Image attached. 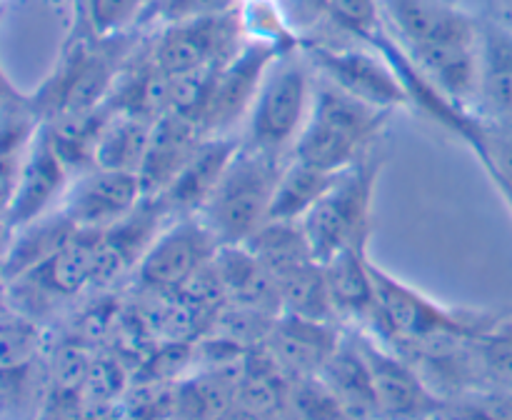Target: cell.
<instances>
[{
    "label": "cell",
    "instance_id": "cell-1",
    "mask_svg": "<svg viewBox=\"0 0 512 420\" xmlns=\"http://www.w3.org/2000/svg\"><path fill=\"white\" fill-rule=\"evenodd\" d=\"M383 23L410 63L455 103H473L480 68V15L453 0H378Z\"/></svg>",
    "mask_w": 512,
    "mask_h": 420
},
{
    "label": "cell",
    "instance_id": "cell-2",
    "mask_svg": "<svg viewBox=\"0 0 512 420\" xmlns=\"http://www.w3.org/2000/svg\"><path fill=\"white\" fill-rule=\"evenodd\" d=\"M145 35L148 33L140 28L120 35H95L85 28L68 30L48 78L30 90L45 123L108 103Z\"/></svg>",
    "mask_w": 512,
    "mask_h": 420
},
{
    "label": "cell",
    "instance_id": "cell-3",
    "mask_svg": "<svg viewBox=\"0 0 512 420\" xmlns=\"http://www.w3.org/2000/svg\"><path fill=\"white\" fill-rule=\"evenodd\" d=\"M370 273L375 288V320L370 328L373 335L395 350L418 348L448 338H478L500 318L490 310L440 303L375 260L370 263Z\"/></svg>",
    "mask_w": 512,
    "mask_h": 420
},
{
    "label": "cell",
    "instance_id": "cell-4",
    "mask_svg": "<svg viewBox=\"0 0 512 420\" xmlns=\"http://www.w3.org/2000/svg\"><path fill=\"white\" fill-rule=\"evenodd\" d=\"M393 115V110L375 108L318 78L313 110L293 158L328 173H343L378 150Z\"/></svg>",
    "mask_w": 512,
    "mask_h": 420
},
{
    "label": "cell",
    "instance_id": "cell-5",
    "mask_svg": "<svg viewBox=\"0 0 512 420\" xmlns=\"http://www.w3.org/2000/svg\"><path fill=\"white\" fill-rule=\"evenodd\" d=\"M285 163L288 158H275L240 143L218 188L198 213L220 245L248 243L268 223Z\"/></svg>",
    "mask_w": 512,
    "mask_h": 420
},
{
    "label": "cell",
    "instance_id": "cell-6",
    "mask_svg": "<svg viewBox=\"0 0 512 420\" xmlns=\"http://www.w3.org/2000/svg\"><path fill=\"white\" fill-rule=\"evenodd\" d=\"M315 88L318 73L300 45L280 55L245 120L243 143L275 158H290L313 110Z\"/></svg>",
    "mask_w": 512,
    "mask_h": 420
},
{
    "label": "cell",
    "instance_id": "cell-7",
    "mask_svg": "<svg viewBox=\"0 0 512 420\" xmlns=\"http://www.w3.org/2000/svg\"><path fill=\"white\" fill-rule=\"evenodd\" d=\"M380 170H383V153L373 150L353 168L340 173L333 188L300 220L313 258L320 265L338 255L340 250L370 243L373 198Z\"/></svg>",
    "mask_w": 512,
    "mask_h": 420
},
{
    "label": "cell",
    "instance_id": "cell-8",
    "mask_svg": "<svg viewBox=\"0 0 512 420\" xmlns=\"http://www.w3.org/2000/svg\"><path fill=\"white\" fill-rule=\"evenodd\" d=\"M300 50L313 63L320 80L353 98L393 113L413 108V98L390 60L370 45L345 35L318 33L300 38Z\"/></svg>",
    "mask_w": 512,
    "mask_h": 420
},
{
    "label": "cell",
    "instance_id": "cell-9",
    "mask_svg": "<svg viewBox=\"0 0 512 420\" xmlns=\"http://www.w3.org/2000/svg\"><path fill=\"white\" fill-rule=\"evenodd\" d=\"M248 40L243 8L223 15L163 23L148 35V55L170 78L228 63Z\"/></svg>",
    "mask_w": 512,
    "mask_h": 420
},
{
    "label": "cell",
    "instance_id": "cell-10",
    "mask_svg": "<svg viewBox=\"0 0 512 420\" xmlns=\"http://www.w3.org/2000/svg\"><path fill=\"white\" fill-rule=\"evenodd\" d=\"M295 38H258L248 35L243 48L218 70L208 105L198 120V128L205 138L235 135L238 125H245L255 98H258L268 70L280 55L298 48Z\"/></svg>",
    "mask_w": 512,
    "mask_h": 420
},
{
    "label": "cell",
    "instance_id": "cell-11",
    "mask_svg": "<svg viewBox=\"0 0 512 420\" xmlns=\"http://www.w3.org/2000/svg\"><path fill=\"white\" fill-rule=\"evenodd\" d=\"M100 230H78L53 258L5 283V303L35 320L95 288Z\"/></svg>",
    "mask_w": 512,
    "mask_h": 420
},
{
    "label": "cell",
    "instance_id": "cell-12",
    "mask_svg": "<svg viewBox=\"0 0 512 420\" xmlns=\"http://www.w3.org/2000/svg\"><path fill=\"white\" fill-rule=\"evenodd\" d=\"M223 245L200 215L168 220L138 265L140 288L153 295H173L208 268Z\"/></svg>",
    "mask_w": 512,
    "mask_h": 420
},
{
    "label": "cell",
    "instance_id": "cell-13",
    "mask_svg": "<svg viewBox=\"0 0 512 420\" xmlns=\"http://www.w3.org/2000/svg\"><path fill=\"white\" fill-rule=\"evenodd\" d=\"M373 375L380 420H440L448 400L430 388L418 368L373 333L355 330Z\"/></svg>",
    "mask_w": 512,
    "mask_h": 420
},
{
    "label": "cell",
    "instance_id": "cell-14",
    "mask_svg": "<svg viewBox=\"0 0 512 420\" xmlns=\"http://www.w3.org/2000/svg\"><path fill=\"white\" fill-rule=\"evenodd\" d=\"M73 178V170L40 130L18 178L3 193V235L15 233L50 210L60 208Z\"/></svg>",
    "mask_w": 512,
    "mask_h": 420
},
{
    "label": "cell",
    "instance_id": "cell-15",
    "mask_svg": "<svg viewBox=\"0 0 512 420\" xmlns=\"http://www.w3.org/2000/svg\"><path fill=\"white\" fill-rule=\"evenodd\" d=\"M145 200L138 173L93 165L73 178L60 210L80 230H105L128 218Z\"/></svg>",
    "mask_w": 512,
    "mask_h": 420
},
{
    "label": "cell",
    "instance_id": "cell-16",
    "mask_svg": "<svg viewBox=\"0 0 512 420\" xmlns=\"http://www.w3.org/2000/svg\"><path fill=\"white\" fill-rule=\"evenodd\" d=\"M340 340L343 330L335 323L283 313L275 320L263 350L290 380L315 378L335 353Z\"/></svg>",
    "mask_w": 512,
    "mask_h": 420
},
{
    "label": "cell",
    "instance_id": "cell-17",
    "mask_svg": "<svg viewBox=\"0 0 512 420\" xmlns=\"http://www.w3.org/2000/svg\"><path fill=\"white\" fill-rule=\"evenodd\" d=\"M473 113L512 125V30L480 13V68Z\"/></svg>",
    "mask_w": 512,
    "mask_h": 420
},
{
    "label": "cell",
    "instance_id": "cell-18",
    "mask_svg": "<svg viewBox=\"0 0 512 420\" xmlns=\"http://www.w3.org/2000/svg\"><path fill=\"white\" fill-rule=\"evenodd\" d=\"M243 140L238 135H218V138H205L193 158L188 160L178 178L168 185L165 193L158 198L168 208L173 218L178 215H198L205 208L213 190L218 188L225 168L230 165L233 155L238 153Z\"/></svg>",
    "mask_w": 512,
    "mask_h": 420
},
{
    "label": "cell",
    "instance_id": "cell-19",
    "mask_svg": "<svg viewBox=\"0 0 512 420\" xmlns=\"http://www.w3.org/2000/svg\"><path fill=\"white\" fill-rule=\"evenodd\" d=\"M203 140L205 135L200 133L198 123L183 118V115L168 113L155 120L143 165L138 170L145 198H158L160 193H165Z\"/></svg>",
    "mask_w": 512,
    "mask_h": 420
},
{
    "label": "cell",
    "instance_id": "cell-20",
    "mask_svg": "<svg viewBox=\"0 0 512 420\" xmlns=\"http://www.w3.org/2000/svg\"><path fill=\"white\" fill-rule=\"evenodd\" d=\"M0 90V165H3V193L15 183L35 138L45 120L30 90H20L3 70Z\"/></svg>",
    "mask_w": 512,
    "mask_h": 420
},
{
    "label": "cell",
    "instance_id": "cell-21",
    "mask_svg": "<svg viewBox=\"0 0 512 420\" xmlns=\"http://www.w3.org/2000/svg\"><path fill=\"white\" fill-rule=\"evenodd\" d=\"M318 378L333 393V398L343 405L350 420H380L373 375H370L368 360H365L358 338H355V330L343 333V340L330 355L325 368L320 370Z\"/></svg>",
    "mask_w": 512,
    "mask_h": 420
},
{
    "label": "cell",
    "instance_id": "cell-22",
    "mask_svg": "<svg viewBox=\"0 0 512 420\" xmlns=\"http://www.w3.org/2000/svg\"><path fill=\"white\" fill-rule=\"evenodd\" d=\"M370 243L353 245L340 250L323 263L325 280H328L330 300L338 318L360 320L373 325L375 320V288L370 273Z\"/></svg>",
    "mask_w": 512,
    "mask_h": 420
},
{
    "label": "cell",
    "instance_id": "cell-23",
    "mask_svg": "<svg viewBox=\"0 0 512 420\" xmlns=\"http://www.w3.org/2000/svg\"><path fill=\"white\" fill-rule=\"evenodd\" d=\"M78 225L68 218L60 208L50 210L43 218L23 225L15 233L5 235V258H3V278L5 283L20 278L28 270L38 268L48 258H53L65 243L75 238Z\"/></svg>",
    "mask_w": 512,
    "mask_h": 420
},
{
    "label": "cell",
    "instance_id": "cell-24",
    "mask_svg": "<svg viewBox=\"0 0 512 420\" xmlns=\"http://www.w3.org/2000/svg\"><path fill=\"white\" fill-rule=\"evenodd\" d=\"M270 273L278 280L308 263H318L313 258L305 230L298 220H268L248 243H243Z\"/></svg>",
    "mask_w": 512,
    "mask_h": 420
},
{
    "label": "cell",
    "instance_id": "cell-25",
    "mask_svg": "<svg viewBox=\"0 0 512 420\" xmlns=\"http://www.w3.org/2000/svg\"><path fill=\"white\" fill-rule=\"evenodd\" d=\"M338 178L340 173H328L290 155L280 175L278 190H275L270 220H298L300 223Z\"/></svg>",
    "mask_w": 512,
    "mask_h": 420
},
{
    "label": "cell",
    "instance_id": "cell-26",
    "mask_svg": "<svg viewBox=\"0 0 512 420\" xmlns=\"http://www.w3.org/2000/svg\"><path fill=\"white\" fill-rule=\"evenodd\" d=\"M478 390L512 393V318L500 315L483 335L470 343ZM475 390V393H478Z\"/></svg>",
    "mask_w": 512,
    "mask_h": 420
},
{
    "label": "cell",
    "instance_id": "cell-27",
    "mask_svg": "<svg viewBox=\"0 0 512 420\" xmlns=\"http://www.w3.org/2000/svg\"><path fill=\"white\" fill-rule=\"evenodd\" d=\"M153 123L133 118V115L113 113L103 138H100L95 165L110 170H125V173H138L143 165L145 150H148Z\"/></svg>",
    "mask_w": 512,
    "mask_h": 420
},
{
    "label": "cell",
    "instance_id": "cell-28",
    "mask_svg": "<svg viewBox=\"0 0 512 420\" xmlns=\"http://www.w3.org/2000/svg\"><path fill=\"white\" fill-rule=\"evenodd\" d=\"M158 0H80L68 30L85 28L95 35H120L143 28Z\"/></svg>",
    "mask_w": 512,
    "mask_h": 420
},
{
    "label": "cell",
    "instance_id": "cell-29",
    "mask_svg": "<svg viewBox=\"0 0 512 420\" xmlns=\"http://www.w3.org/2000/svg\"><path fill=\"white\" fill-rule=\"evenodd\" d=\"M285 415L293 420H350L320 378H293L285 398Z\"/></svg>",
    "mask_w": 512,
    "mask_h": 420
},
{
    "label": "cell",
    "instance_id": "cell-30",
    "mask_svg": "<svg viewBox=\"0 0 512 420\" xmlns=\"http://www.w3.org/2000/svg\"><path fill=\"white\" fill-rule=\"evenodd\" d=\"M380 25H383V13H380L378 0H335L328 25L320 33L345 35L363 43Z\"/></svg>",
    "mask_w": 512,
    "mask_h": 420
},
{
    "label": "cell",
    "instance_id": "cell-31",
    "mask_svg": "<svg viewBox=\"0 0 512 420\" xmlns=\"http://www.w3.org/2000/svg\"><path fill=\"white\" fill-rule=\"evenodd\" d=\"M240 8H243V0H158L145 25L175 23V20L203 18V15H223Z\"/></svg>",
    "mask_w": 512,
    "mask_h": 420
},
{
    "label": "cell",
    "instance_id": "cell-32",
    "mask_svg": "<svg viewBox=\"0 0 512 420\" xmlns=\"http://www.w3.org/2000/svg\"><path fill=\"white\" fill-rule=\"evenodd\" d=\"M335 0H278L280 15L295 38H308L328 25Z\"/></svg>",
    "mask_w": 512,
    "mask_h": 420
},
{
    "label": "cell",
    "instance_id": "cell-33",
    "mask_svg": "<svg viewBox=\"0 0 512 420\" xmlns=\"http://www.w3.org/2000/svg\"><path fill=\"white\" fill-rule=\"evenodd\" d=\"M218 420H283V415H273V413H263V410L248 408V405L233 403Z\"/></svg>",
    "mask_w": 512,
    "mask_h": 420
},
{
    "label": "cell",
    "instance_id": "cell-34",
    "mask_svg": "<svg viewBox=\"0 0 512 420\" xmlns=\"http://www.w3.org/2000/svg\"><path fill=\"white\" fill-rule=\"evenodd\" d=\"M483 15L512 30V0H483Z\"/></svg>",
    "mask_w": 512,
    "mask_h": 420
},
{
    "label": "cell",
    "instance_id": "cell-35",
    "mask_svg": "<svg viewBox=\"0 0 512 420\" xmlns=\"http://www.w3.org/2000/svg\"><path fill=\"white\" fill-rule=\"evenodd\" d=\"M488 180L493 183L495 193L500 195V200H503L505 208H508V213L512 215V180L503 178V175H488Z\"/></svg>",
    "mask_w": 512,
    "mask_h": 420
},
{
    "label": "cell",
    "instance_id": "cell-36",
    "mask_svg": "<svg viewBox=\"0 0 512 420\" xmlns=\"http://www.w3.org/2000/svg\"><path fill=\"white\" fill-rule=\"evenodd\" d=\"M78 8H80V0H70V15H73Z\"/></svg>",
    "mask_w": 512,
    "mask_h": 420
},
{
    "label": "cell",
    "instance_id": "cell-37",
    "mask_svg": "<svg viewBox=\"0 0 512 420\" xmlns=\"http://www.w3.org/2000/svg\"><path fill=\"white\" fill-rule=\"evenodd\" d=\"M453 3H458V0H453Z\"/></svg>",
    "mask_w": 512,
    "mask_h": 420
}]
</instances>
